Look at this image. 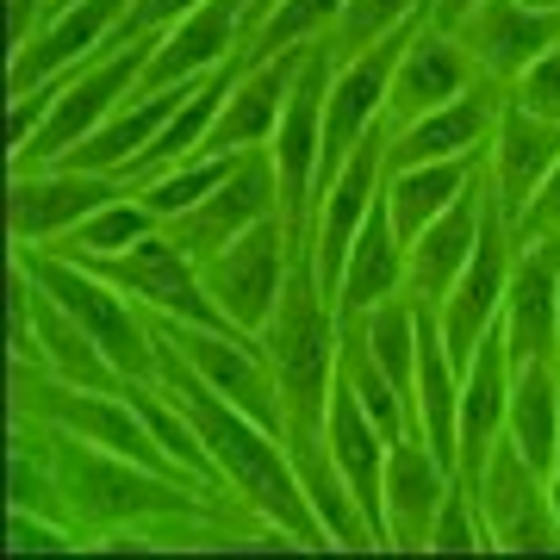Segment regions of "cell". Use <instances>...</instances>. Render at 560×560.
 Returning a JSON list of instances; mask_svg holds the SVG:
<instances>
[{"label":"cell","mask_w":560,"mask_h":560,"mask_svg":"<svg viewBox=\"0 0 560 560\" xmlns=\"http://www.w3.org/2000/svg\"><path fill=\"white\" fill-rule=\"evenodd\" d=\"M156 386H168V393L187 405V418L200 430L206 455L219 467V480L237 492V504H249V511H256L275 536L293 541V548H330L318 511L305 499V480H300V467H293L287 436H275V430L256 423L243 405H231L194 361L180 355L175 342H162V337H156Z\"/></svg>","instance_id":"1"},{"label":"cell","mask_w":560,"mask_h":560,"mask_svg":"<svg viewBox=\"0 0 560 560\" xmlns=\"http://www.w3.org/2000/svg\"><path fill=\"white\" fill-rule=\"evenodd\" d=\"M150 231H162V219L138 200V194H119V200H106L101 212H88V219L62 237V249H69V256H125V249H138Z\"/></svg>","instance_id":"29"},{"label":"cell","mask_w":560,"mask_h":560,"mask_svg":"<svg viewBox=\"0 0 560 560\" xmlns=\"http://www.w3.org/2000/svg\"><path fill=\"white\" fill-rule=\"evenodd\" d=\"M511 381H517V361H511L504 324H486V337L474 342V361H467V374H460V460H455V480H467L474 492H480L492 442L504 436V418H511Z\"/></svg>","instance_id":"17"},{"label":"cell","mask_w":560,"mask_h":560,"mask_svg":"<svg viewBox=\"0 0 560 560\" xmlns=\"http://www.w3.org/2000/svg\"><path fill=\"white\" fill-rule=\"evenodd\" d=\"M455 38L474 50V62H480L486 75L511 88V81L560 38V13H541L529 0H486V7H474V13L455 25Z\"/></svg>","instance_id":"24"},{"label":"cell","mask_w":560,"mask_h":560,"mask_svg":"<svg viewBox=\"0 0 560 560\" xmlns=\"http://www.w3.org/2000/svg\"><path fill=\"white\" fill-rule=\"evenodd\" d=\"M393 293H405V237H399V224H393V206H386V187H381V200H374L368 224L349 243V261H342L337 312L342 318H361V312H374Z\"/></svg>","instance_id":"25"},{"label":"cell","mask_w":560,"mask_h":560,"mask_svg":"<svg viewBox=\"0 0 560 560\" xmlns=\"http://www.w3.org/2000/svg\"><path fill=\"white\" fill-rule=\"evenodd\" d=\"M486 194H492V175H474V187L460 194L442 219H430L418 237L405 243V293L423 305H442V293L455 287V275L467 268L474 243H480V219H486Z\"/></svg>","instance_id":"21"},{"label":"cell","mask_w":560,"mask_h":560,"mask_svg":"<svg viewBox=\"0 0 560 560\" xmlns=\"http://www.w3.org/2000/svg\"><path fill=\"white\" fill-rule=\"evenodd\" d=\"M448 486H455V467L418 430L393 436V455H386V536H393V548H430Z\"/></svg>","instance_id":"22"},{"label":"cell","mask_w":560,"mask_h":560,"mask_svg":"<svg viewBox=\"0 0 560 560\" xmlns=\"http://www.w3.org/2000/svg\"><path fill=\"white\" fill-rule=\"evenodd\" d=\"M529 7H541V13H560V0H529Z\"/></svg>","instance_id":"39"},{"label":"cell","mask_w":560,"mask_h":560,"mask_svg":"<svg viewBox=\"0 0 560 560\" xmlns=\"http://www.w3.org/2000/svg\"><path fill=\"white\" fill-rule=\"evenodd\" d=\"M504 94H511L517 106H529V113H541V119H560V38L548 44V50H541V57L529 62Z\"/></svg>","instance_id":"32"},{"label":"cell","mask_w":560,"mask_h":560,"mask_svg":"<svg viewBox=\"0 0 560 560\" xmlns=\"http://www.w3.org/2000/svg\"><path fill=\"white\" fill-rule=\"evenodd\" d=\"M62 7H75V0H50V13H62Z\"/></svg>","instance_id":"40"},{"label":"cell","mask_w":560,"mask_h":560,"mask_svg":"<svg viewBox=\"0 0 560 560\" xmlns=\"http://www.w3.org/2000/svg\"><path fill=\"white\" fill-rule=\"evenodd\" d=\"M480 511L492 529V548L504 555H560V517L548 499V474L529 467L511 436L492 442V460L480 474Z\"/></svg>","instance_id":"7"},{"label":"cell","mask_w":560,"mask_h":560,"mask_svg":"<svg viewBox=\"0 0 560 560\" xmlns=\"http://www.w3.org/2000/svg\"><path fill=\"white\" fill-rule=\"evenodd\" d=\"M504 342L511 361H555L560 355V231H536L511 261V287H504Z\"/></svg>","instance_id":"14"},{"label":"cell","mask_w":560,"mask_h":560,"mask_svg":"<svg viewBox=\"0 0 560 560\" xmlns=\"http://www.w3.org/2000/svg\"><path fill=\"white\" fill-rule=\"evenodd\" d=\"M293 256H300V231L268 212L261 224H249L243 237H231L219 256L200 261V280L212 305L224 312V324L237 330V337L261 342L268 318H275L280 293H287V280H293Z\"/></svg>","instance_id":"5"},{"label":"cell","mask_w":560,"mask_h":560,"mask_svg":"<svg viewBox=\"0 0 560 560\" xmlns=\"http://www.w3.org/2000/svg\"><path fill=\"white\" fill-rule=\"evenodd\" d=\"M548 499H555V517H560V448H555V467H548Z\"/></svg>","instance_id":"37"},{"label":"cell","mask_w":560,"mask_h":560,"mask_svg":"<svg viewBox=\"0 0 560 560\" xmlns=\"http://www.w3.org/2000/svg\"><path fill=\"white\" fill-rule=\"evenodd\" d=\"M555 162H560V119H541V113H529V106H517L511 94H504L486 175H492V194H499V206H504L511 224L529 212V200H536V187L548 180Z\"/></svg>","instance_id":"23"},{"label":"cell","mask_w":560,"mask_h":560,"mask_svg":"<svg viewBox=\"0 0 560 560\" xmlns=\"http://www.w3.org/2000/svg\"><path fill=\"white\" fill-rule=\"evenodd\" d=\"M237 162H243V150H200V156H187V162H175V168H162V175L138 180V200L168 224V219H180V212H194L219 180H231Z\"/></svg>","instance_id":"28"},{"label":"cell","mask_w":560,"mask_h":560,"mask_svg":"<svg viewBox=\"0 0 560 560\" xmlns=\"http://www.w3.org/2000/svg\"><path fill=\"white\" fill-rule=\"evenodd\" d=\"M268 7H275V0H249V25H256L261 13H268ZM249 25H243V32H249Z\"/></svg>","instance_id":"38"},{"label":"cell","mask_w":560,"mask_h":560,"mask_svg":"<svg viewBox=\"0 0 560 560\" xmlns=\"http://www.w3.org/2000/svg\"><path fill=\"white\" fill-rule=\"evenodd\" d=\"M480 168H486L480 150H474V156H448V162H418V168H393V175H386V206H393L399 237L411 243L430 219H442V212L474 187Z\"/></svg>","instance_id":"26"},{"label":"cell","mask_w":560,"mask_h":560,"mask_svg":"<svg viewBox=\"0 0 560 560\" xmlns=\"http://www.w3.org/2000/svg\"><path fill=\"white\" fill-rule=\"evenodd\" d=\"M430 7H436V0H430ZM430 7L418 13L411 38H405L399 75H393V101H386V125L423 119V113L448 106L455 94H467V88L486 75L480 62H474V50H467L448 25H436V13H430Z\"/></svg>","instance_id":"15"},{"label":"cell","mask_w":560,"mask_h":560,"mask_svg":"<svg viewBox=\"0 0 560 560\" xmlns=\"http://www.w3.org/2000/svg\"><path fill=\"white\" fill-rule=\"evenodd\" d=\"M324 448H330V460H337L342 486L355 492V504H361V517H368V529H374V541L393 548V536H386V455H393V436L361 411L355 386L342 381V374H337V386H330Z\"/></svg>","instance_id":"19"},{"label":"cell","mask_w":560,"mask_h":560,"mask_svg":"<svg viewBox=\"0 0 560 560\" xmlns=\"http://www.w3.org/2000/svg\"><path fill=\"white\" fill-rule=\"evenodd\" d=\"M474 7H486V0H436L430 13H436V25H448V32H455V25L467 20V13H474Z\"/></svg>","instance_id":"36"},{"label":"cell","mask_w":560,"mask_h":560,"mask_svg":"<svg viewBox=\"0 0 560 560\" xmlns=\"http://www.w3.org/2000/svg\"><path fill=\"white\" fill-rule=\"evenodd\" d=\"M499 81L480 75L467 94H455L448 106L423 113L411 125H386V175L393 168H418V162H448V156H474L480 143H492L499 131Z\"/></svg>","instance_id":"18"},{"label":"cell","mask_w":560,"mask_h":560,"mask_svg":"<svg viewBox=\"0 0 560 560\" xmlns=\"http://www.w3.org/2000/svg\"><path fill=\"white\" fill-rule=\"evenodd\" d=\"M268 212H280V168H275V150L261 143V150H243L231 180H219L194 212H180V219L162 224V237L175 243L187 261H206V256H219L231 237H243L249 224H261Z\"/></svg>","instance_id":"9"},{"label":"cell","mask_w":560,"mask_h":560,"mask_svg":"<svg viewBox=\"0 0 560 560\" xmlns=\"http://www.w3.org/2000/svg\"><path fill=\"white\" fill-rule=\"evenodd\" d=\"M511 261H517V224L504 219L499 194H486V219H480V243L467 268L455 275V287L442 293L436 318H442V342L448 355L467 368L474 361V342L486 337V324H499L504 312V287H511Z\"/></svg>","instance_id":"6"},{"label":"cell","mask_w":560,"mask_h":560,"mask_svg":"<svg viewBox=\"0 0 560 560\" xmlns=\"http://www.w3.org/2000/svg\"><path fill=\"white\" fill-rule=\"evenodd\" d=\"M150 44H156V32H150V38H119L113 50H101V57H88L81 69H69L57 106H50V119L38 125V138L25 143V150H13V168H50V162H62L75 143L94 138L125 101H138Z\"/></svg>","instance_id":"4"},{"label":"cell","mask_w":560,"mask_h":560,"mask_svg":"<svg viewBox=\"0 0 560 560\" xmlns=\"http://www.w3.org/2000/svg\"><path fill=\"white\" fill-rule=\"evenodd\" d=\"M381 187H386V125H374V131L349 150V162H342L337 175L318 187L312 231H305L312 261H318V280H324V293H330V300H337L349 243H355V231L368 224V212H374V200H381Z\"/></svg>","instance_id":"11"},{"label":"cell","mask_w":560,"mask_h":560,"mask_svg":"<svg viewBox=\"0 0 560 560\" xmlns=\"http://www.w3.org/2000/svg\"><path fill=\"white\" fill-rule=\"evenodd\" d=\"M194 7H206V0H138V7L125 13V38H150V32H162V25L187 20Z\"/></svg>","instance_id":"34"},{"label":"cell","mask_w":560,"mask_h":560,"mask_svg":"<svg viewBox=\"0 0 560 560\" xmlns=\"http://www.w3.org/2000/svg\"><path fill=\"white\" fill-rule=\"evenodd\" d=\"M125 180L119 175H81V168H13V187H7V224H13V243H44L57 249L69 231H75L88 212H101L106 200H119Z\"/></svg>","instance_id":"13"},{"label":"cell","mask_w":560,"mask_h":560,"mask_svg":"<svg viewBox=\"0 0 560 560\" xmlns=\"http://www.w3.org/2000/svg\"><path fill=\"white\" fill-rule=\"evenodd\" d=\"M131 7H138V0H75V7L50 13V20L13 50V62H7V88L25 94V88H44V81L81 69L88 57L113 50V44L125 38V13H131Z\"/></svg>","instance_id":"12"},{"label":"cell","mask_w":560,"mask_h":560,"mask_svg":"<svg viewBox=\"0 0 560 560\" xmlns=\"http://www.w3.org/2000/svg\"><path fill=\"white\" fill-rule=\"evenodd\" d=\"M75 261H88L101 280H113L125 300H138L143 312H156V318H187V324L231 330L224 312L212 305V293H206L200 261H187L162 231H150V237H143L138 249H125V256H75Z\"/></svg>","instance_id":"10"},{"label":"cell","mask_w":560,"mask_h":560,"mask_svg":"<svg viewBox=\"0 0 560 560\" xmlns=\"http://www.w3.org/2000/svg\"><path fill=\"white\" fill-rule=\"evenodd\" d=\"M430 0H349L342 7L337 32H330V57H355V50H368V44H381L386 32H399L405 20H418Z\"/></svg>","instance_id":"30"},{"label":"cell","mask_w":560,"mask_h":560,"mask_svg":"<svg viewBox=\"0 0 560 560\" xmlns=\"http://www.w3.org/2000/svg\"><path fill=\"white\" fill-rule=\"evenodd\" d=\"M75 523H50L44 511H13V555H69L75 536H69Z\"/></svg>","instance_id":"33"},{"label":"cell","mask_w":560,"mask_h":560,"mask_svg":"<svg viewBox=\"0 0 560 560\" xmlns=\"http://www.w3.org/2000/svg\"><path fill=\"white\" fill-rule=\"evenodd\" d=\"M504 436L529 455V467H541V474L555 467V448H560V374H555V361H523L517 368Z\"/></svg>","instance_id":"27"},{"label":"cell","mask_w":560,"mask_h":560,"mask_svg":"<svg viewBox=\"0 0 560 560\" xmlns=\"http://www.w3.org/2000/svg\"><path fill=\"white\" fill-rule=\"evenodd\" d=\"M474 548H492V529H486L480 492L467 480H455L436 511V529H430V555H474Z\"/></svg>","instance_id":"31"},{"label":"cell","mask_w":560,"mask_h":560,"mask_svg":"<svg viewBox=\"0 0 560 560\" xmlns=\"http://www.w3.org/2000/svg\"><path fill=\"white\" fill-rule=\"evenodd\" d=\"M13 256L32 268V280H38L44 293H50L88 337L101 342L106 361L119 368L125 381H156V330H150V312H143L138 300H125L113 280H101L88 261L69 256V249L20 243Z\"/></svg>","instance_id":"3"},{"label":"cell","mask_w":560,"mask_h":560,"mask_svg":"<svg viewBox=\"0 0 560 560\" xmlns=\"http://www.w3.org/2000/svg\"><path fill=\"white\" fill-rule=\"evenodd\" d=\"M536 231H560V162L548 168V180L536 187L529 212L517 219V237H536Z\"/></svg>","instance_id":"35"},{"label":"cell","mask_w":560,"mask_h":560,"mask_svg":"<svg viewBox=\"0 0 560 560\" xmlns=\"http://www.w3.org/2000/svg\"><path fill=\"white\" fill-rule=\"evenodd\" d=\"M305 57H312V44H287L275 57L237 69L231 101H224L206 150H261V143H275V125L287 113V101H293V81H300Z\"/></svg>","instance_id":"20"},{"label":"cell","mask_w":560,"mask_h":560,"mask_svg":"<svg viewBox=\"0 0 560 560\" xmlns=\"http://www.w3.org/2000/svg\"><path fill=\"white\" fill-rule=\"evenodd\" d=\"M330 75H337V57H330V44H312V57H305L300 81H293V101L280 113L275 125V168H280V212L293 231H312L305 212L318 200V156H324V101H330Z\"/></svg>","instance_id":"8"},{"label":"cell","mask_w":560,"mask_h":560,"mask_svg":"<svg viewBox=\"0 0 560 560\" xmlns=\"http://www.w3.org/2000/svg\"><path fill=\"white\" fill-rule=\"evenodd\" d=\"M243 25H249V0H206L187 20L162 25L156 44H150V62H143V88H194L200 75L237 62L243 50Z\"/></svg>","instance_id":"16"},{"label":"cell","mask_w":560,"mask_h":560,"mask_svg":"<svg viewBox=\"0 0 560 560\" xmlns=\"http://www.w3.org/2000/svg\"><path fill=\"white\" fill-rule=\"evenodd\" d=\"M44 430V423H32ZM50 436V467L62 480V499H69V517L88 523V529H131V536H175V523H187L200 511V480L187 474H162V467H143L131 455H113V448H94L81 436H62V430H44Z\"/></svg>","instance_id":"2"}]
</instances>
